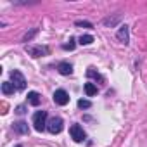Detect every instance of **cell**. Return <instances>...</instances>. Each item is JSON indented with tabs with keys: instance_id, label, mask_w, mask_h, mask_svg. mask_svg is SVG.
<instances>
[{
	"instance_id": "9a60e30c",
	"label": "cell",
	"mask_w": 147,
	"mask_h": 147,
	"mask_svg": "<svg viewBox=\"0 0 147 147\" xmlns=\"http://www.w3.org/2000/svg\"><path fill=\"white\" fill-rule=\"evenodd\" d=\"M87 75H88L90 78H95V80H100V82H102V76L99 75V73H97V71H95L94 67H88V71H87Z\"/></svg>"
},
{
	"instance_id": "3957f363",
	"label": "cell",
	"mask_w": 147,
	"mask_h": 147,
	"mask_svg": "<svg viewBox=\"0 0 147 147\" xmlns=\"http://www.w3.org/2000/svg\"><path fill=\"white\" fill-rule=\"evenodd\" d=\"M11 80H12V85L16 87V90H24L26 88V78L23 76V73L14 69L11 71Z\"/></svg>"
},
{
	"instance_id": "5b68a950",
	"label": "cell",
	"mask_w": 147,
	"mask_h": 147,
	"mask_svg": "<svg viewBox=\"0 0 147 147\" xmlns=\"http://www.w3.org/2000/svg\"><path fill=\"white\" fill-rule=\"evenodd\" d=\"M69 133H71V138L75 140V142H83L85 140V131H83V128L80 126V125H73L71 128H69Z\"/></svg>"
},
{
	"instance_id": "5bb4252c",
	"label": "cell",
	"mask_w": 147,
	"mask_h": 147,
	"mask_svg": "<svg viewBox=\"0 0 147 147\" xmlns=\"http://www.w3.org/2000/svg\"><path fill=\"white\" fill-rule=\"evenodd\" d=\"M75 47H76L75 38H69V40H67V43H64V45H62V49H64V50H75Z\"/></svg>"
},
{
	"instance_id": "ffe728a7",
	"label": "cell",
	"mask_w": 147,
	"mask_h": 147,
	"mask_svg": "<svg viewBox=\"0 0 147 147\" xmlns=\"http://www.w3.org/2000/svg\"><path fill=\"white\" fill-rule=\"evenodd\" d=\"M116 23V19H106L104 21V24H114Z\"/></svg>"
},
{
	"instance_id": "2e32d148",
	"label": "cell",
	"mask_w": 147,
	"mask_h": 147,
	"mask_svg": "<svg viewBox=\"0 0 147 147\" xmlns=\"http://www.w3.org/2000/svg\"><path fill=\"white\" fill-rule=\"evenodd\" d=\"M36 33H38V30H36V28H35V30H31L30 33H26V35H24V38H23V42H30V40H31V38H33V36H35Z\"/></svg>"
},
{
	"instance_id": "6da1fadb",
	"label": "cell",
	"mask_w": 147,
	"mask_h": 147,
	"mask_svg": "<svg viewBox=\"0 0 147 147\" xmlns=\"http://www.w3.org/2000/svg\"><path fill=\"white\" fill-rule=\"evenodd\" d=\"M33 126L36 131H43L47 128V113L45 111H36L33 116Z\"/></svg>"
},
{
	"instance_id": "e0dca14e",
	"label": "cell",
	"mask_w": 147,
	"mask_h": 147,
	"mask_svg": "<svg viewBox=\"0 0 147 147\" xmlns=\"http://www.w3.org/2000/svg\"><path fill=\"white\" fill-rule=\"evenodd\" d=\"M92 106V102L90 100H83V99H80L78 100V107H82V109H88Z\"/></svg>"
},
{
	"instance_id": "8992f818",
	"label": "cell",
	"mask_w": 147,
	"mask_h": 147,
	"mask_svg": "<svg viewBox=\"0 0 147 147\" xmlns=\"http://www.w3.org/2000/svg\"><path fill=\"white\" fill-rule=\"evenodd\" d=\"M54 102H55L57 106H66V104L69 102L67 92H66V90H55V92H54Z\"/></svg>"
},
{
	"instance_id": "52a82bcc",
	"label": "cell",
	"mask_w": 147,
	"mask_h": 147,
	"mask_svg": "<svg viewBox=\"0 0 147 147\" xmlns=\"http://www.w3.org/2000/svg\"><path fill=\"white\" fill-rule=\"evenodd\" d=\"M118 40L121 42V43H128V40H130V33H128V26L126 24H123V26H119V30H118Z\"/></svg>"
},
{
	"instance_id": "7c38bea8",
	"label": "cell",
	"mask_w": 147,
	"mask_h": 147,
	"mask_svg": "<svg viewBox=\"0 0 147 147\" xmlns=\"http://www.w3.org/2000/svg\"><path fill=\"white\" fill-rule=\"evenodd\" d=\"M85 94H87L88 97L95 95V94H97V87H95L94 83H85Z\"/></svg>"
},
{
	"instance_id": "d6986e66",
	"label": "cell",
	"mask_w": 147,
	"mask_h": 147,
	"mask_svg": "<svg viewBox=\"0 0 147 147\" xmlns=\"http://www.w3.org/2000/svg\"><path fill=\"white\" fill-rule=\"evenodd\" d=\"M16 113H18V114H24V113H26V111H24V106H19V107L16 109Z\"/></svg>"
},
{
	"instance_id": "ba28073f",
	"label": "cell",
	"mask_w": 147,
	"mask_h": 147,
	"mask_svg": "<svg viewBox=\"0 0 147 147\" xmlns=\"http://www.w3.org/2000/svg\"><path fill=\"white\" fill-rule=\"evenodd\" d=\"M57 71L61 73V75L67 76V75H71V73H73V66H71L69 62H61V64L57 66Z\"/></svg>"
},
{
	"instance_id": "4fadbf2b",
	"label": "cell",
	"mask_w": 147,
	"mask_h": 147,
	"mask_svg": "<svg viewBox=\"0 0 147 147\" xmlns=\"http://www.w3.org/2000/svg\"><path fill=\"white\" fill-rule=\"evenodd\" d=\"M92 42H94V36H92V35H82L80 40H78L80 45H90Z\"/></svg>"
},
{
	"instance_id": "9c48e42d",
	"label": "cell",
	"mask_w": 147,
	"mask_h": 147,
	"mask_svg": "<svg viewBox=\"0 0 147 147\" xmlns=\"http://www.w3.org/2000/svg\"><path fill=\"white\" fill-rule=\"evenodd\" d=\"M14 130L18 133H21V135H26L30 131V126H28L26 121H18V123H14Z\"/></svg>"
},
{
	"instance_id": "44dd1931",
	"label": "cell",
	"mask_w": 147,
	"mask_h": 147,
	"mask_svg": "<svg viewBox=\"0 0 147 147\" xmlns=\"http://www.w3.org/2000/svg\"><path fill=\"white\" fill-rule=\"evenodd\" d=\"M16 147H23V145H16Z\"/></svg>"
},
{
	"instance_id": "8fae6325",
	"label": "cell",
	"mask_w": 147,
	"mask_h": 147,
	"mask_svg": "<svg viewBox=\"0 0 147 147\" xmlns=\"http://www.w3.org/2000/svg\"><path fill=\"white\" fill-rule=\"evenodd\" d=\"M28 102L31 106H38L40 104V94L38 92H30L28 94Z\"/></svg>"
},
{
	"instance_id": "ac0fdd59",
	"label": "cell",
	"mask_w": 147,
	"mask_h": 147,
	"mask_svg": "<svg viewBox=\"0 0 147 147\" xmlns=\"http://www.w3.org/2000/svg\"><path fill=\"white\" fill-rule=\"evenodd\" d=\"M75 24H76V26H80V28H92V24H90V23H87V21H76Z\"/></svg>"
},
{
	"instance_id": "277c9868",
	"label": "cell",
	"mask_w": 147,
	"mask_h": 147,
	"mask_svg": "<svg viewBox=\"0 0 147 147\" xmlns=\"http://www.w3.org/2000/svg\"><path fill=\"white\" fill-rule=\"evenodd\" d=\"M26 52L31 57H42V55H47L50 50L49 47H43V45H26Z\"/></svg>"
},
{
	"instance_id": "7a4b0ae2",
	"label": "cell",
	"mask_w": 147,
	"mask_h": 147,
	"mask_svg": "<svg viewBox=\"0 0 147 147\" xmlns=\"http://www.w3.org/2000/svg\"><path fill=\"white\" fill-rule=\"evenodd\" d=\"M62 128H64V121H62L59 116H54V118H50V119L47 121V130H49L52 135L61 133V131H62Z\"/></svg>"
},
{
	"instance_id": "30bf717a",
	"label": "cell",
	"mask_w": 147,
	"mask_h": 147,
	"mask_svg": "<svg viewBox=\"0 0 147 147\" xmlns=\"http://www.w3.org/2000/svg\"><path fill=\"white\" fill-rule=\"evenodd\" d=\"M14 90H16V87H14L11 82H4V83H2V92H4V95H11V94H14Z\"/></svg>"
}]
</instances>
